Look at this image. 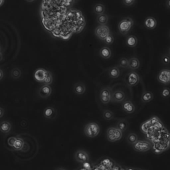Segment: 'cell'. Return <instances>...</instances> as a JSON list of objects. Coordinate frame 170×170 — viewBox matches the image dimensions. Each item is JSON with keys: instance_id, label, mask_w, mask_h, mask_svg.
<instances>
[{"instance_id": "8992f818", "label": "cell", "mask_w": 170, "mask_h": 170, "mask_svg": "<svg viewBox=\"0 0 170 170\" xmlns=\"http://www.w3.org/2000/svg\"><path fill=\"white\" fill-rule=\"evenodd\" d=\"M157 81L159 83L167 85L170 82V71L168 69H163L157 75Z\"/></svg>"}, {"instance_id": "ee69618b", "label": "cell", "mask_w": 170, "mask_h": 170, "mask_svg": "<svg viewBox=\"0 0 170 170\" xmlns=\"http://www.w3.org/2000/svg\"><path fill=\"white\" fill-rule=\"evenodd\" d=\"M0 52H1V47H0Z\"/></svg>"}, {"instance_id": "5b68a950", "label": "cell", "mask_w": 170, "mask_h": 170, "mask_svg": "<svg viewBox=\"0 0 170 170\" xmlns=\"http://www.w3.org/2000/svg\"><path fill=\"white\" fill-rule=\"evenodd\" d=\"M111 89L110 87H104L101 89L100 93V99L102 104H108L111 101Z\"/></svg>"}, {"instance_id": "3957f363", "label": "cell", "mask_w": 170, "mask_h": 170, "mask_svg": "<svg viewBox=\"0 0 170 170\" xmlns=\"http://www.w3.org/2000/svg\"><path fill=\"white\" fill-rule=\"evenodd\" d=\"M95 35L100 40L104 41L108 35L110 33V29L106 25H98L95 30Z\"/></svg>"}, {"instance_id": "44dd1931", "label": "cell", "mask_w": 170, "mask_h": 170, "mask_svg": "<svg viewBox=\"0 0 170 170\" xmlns=\"http://www.w3.org/2000/svg\"><path fill=\"white\" fill-rule=\"evenodd\" d=\"M93 11L96 15H101V14L104 13V11H105V7H104L103 4L97 3L94 6Z\"/></svg>"}, {"instance_id": "f546056e", "label": "cell", "mask_w": 170, "mask_h": 170, "mask_svg": "<svg viewBox=\"0 0 170 170\" xmlns=\"http://www.w3.org/2000/svg\"><path fill=\"white\" fill-rule=\"evenodd\" d=\"M103 117L106 120H112L114 118L113 112L110 111V110H104L103 112Z\"/></svg>"}, {"instance_id": "7c38bea8", "label": "cell", "mask_w": 170, "mask_h": 170, "mask_svg": "<svg viewBox=\"0 0 170 170\" xmlns=\"http://www.w3.org/2000/svg\"><path fill=\"white\" fill-rule=\"evenodd\" d=\"M122 110L128 114H132L135 111V106L132 102L127 100L122 104Z\"/></svg>"}, {"instance_id": "ac0fdd59", "label": "cell", "mask_w": 170, "mask_h": 170, "mask_svg": "<svg viewBox=\"0 0 170 170\" xmlns=\"http://www.w3.org/2000/svg\"><path fill=\"white\" fill-rule=\"evenodd\" d=\"M153 98V94L151 93L150 91H146L143 93L142 97H141V100L142 101L144 102V103H147V102H149L152 100Z\"/></svg>"}, {"instance_id": "9a60e30c", "label": "cell", "mask_w": 170, "mask_h": 170, "mask_svg": "<svg viewBox=\"0 0 170 170\" xmlns=\"http://www.w3.org/2000/svg\"><path fill=\"white\" fill-rule=\"evenodd\" d=\"M145 27L148 29H153L156 27L157 21L156 19L153 17H147L144 21Z\"/></svg>"}, {"instance_id": "d590c367", "label": "cell", "mask_w": 170, "mask_h": 170, "mask_svg": "<svg viewBox=\"0 0 170 170\" xmlns=\"http://www.w3.org/2000/svg\"><path fill=\"white\" fill-rule=\"evenodd\" d=\"M136 0H123V3L126 6H131L135 3Z\"/></svg>"}, {"instance_id": "8d00e7d4", "label": "cell", "mask_w": 170, "mask_h": 170, "mask_svg": "<svg viewBox=\"0 0 170 170\" xmlns=\"http://www.w3.org/2000/svg\"><path fill=\"white\" fill-rule=\"evenodd\" d=\"M16 140V138H14V137H12V138H10L9 140H8V144L9 145V146H11L13 147V144L14 142H15V141Z\"/></svg>"}, {"instance_id": "4fadbf2b", "label": "cell", "mask_w": 170, "mask_h": 170, "mask_svg": "<svg viewBox=\"0 0 170 170\" xmlns=\"http://www.w3.org/2000/svg\"><path fill=\"white\" fill-rule=\"evenodd\" d=\"M73 90L74 92H75L77 95H83L86 91V86L85 85V84H83V83L79 82V83L75 84V85H74L73 87Z\"/></svg>"}, {"instance_id": "d6a6232c", "label": "cell", "mask_w": 170, "mask_h": 170, "mask_svg": "<svg viewBox=\"0 0 170 170\" xmlns=\"http://www.w3.org/2000/svg\"><path fill=\"white\" fill-rule=\"evenodd\" d=\"M104 43H105L106 44H107V45H111V44H112V43H113V42H114V37H113V36H112V35L110 33L105 38V39L104 40Z\"/></svg>"}, {"instance_id": "8fae6325", "label": "cell", "mask_w": 170, "mask_h": 170, "mask_svg": "<svg viewBox=\"0 0 170 170\" xmlns=\"http://www.w3.org/2000/svg\"><path fill=\"white\" fill-rule=\"evenodd\" d=\"M47 71L44 69H38L37 70H36L34 73V78L36 81L39 82V83H43Z\"/></svg>"}, {"instance_id": "83f0119b", "label": "cell", "mask_w": 170, "mask_h": 170, "mask_svg": "<svg viewBox=\"0 0 170 170\" xmlns=\"http://www.w3.org/2000/svg\"><path fill=\"white\" fill-rule=\"evenodd\" d=\"M21 71L19 68H13L11 70V77L14 79H18L21 77Z\"/></svg>"}, {"instance_id": "277c9868", "label": "cell", "mask_w": 170, "mask_h": 170, "mask_svg": "<svg viewBox=\"0 0 170 170\" xmlns=\"http://www.w3.org/2000/svg\"><path fill=\"white\" fill-rule=\"evenodd\" d=\"M133 145V148L138 152H145L151 148V144L144 140H138Z\"/></svg>"}, {"instance_id": "60d3db41", "label": "cell", "mask_w": 170, "mask_h": 170, "mask_svg": "<svg viewBox=\"0 0 170 170\" xmlns=\"http://www.w3.org/2000/svg\"><path fill=\"white\" fill-rule=\"evenodd\" d=\"M169 1H170V0H167V1H166V5H167V9H170V5H169Z\"/></svg>"}, {"instance_id": "f1b7e54d", "label": "cell", "mask_w": 170, "mask_h": 170, "mask_svg": "<svg viewBox=\"0 0 170 170\" xmlns=\"http://www.w3.org/2000/svg\"><path fill=\"white\" fill-rule=\"evenodd\" d=\"M127 140H128V142L129 144H134L136 141L138 140V138L136 134H134V133H132V134H129L128 138H127Z\"/></svg>"}, {"instance_id": "ab89813d", "label": "cell", "mask_w": 170, "mask_h": 170, "mask_svg": "<svg viewBox=\"0 0 170 170\" xmlns=\"http://www.w3.org/2000/svg\"><path fill=\"white\" fill-rule=\"evenodd\" d=\"M83 163H84V167H85V168H90V165H89V163L85 162Z\"/></svg>"}, {"instance_id": "e0dca14e", "label": "cell", "mask_w": 170, "mask_h": 170, "mask_svg": "<svg viewBox=\"0 0 170 170\" xmlns=\"http://www.w3.org/2000/svg\"><path fill=\"white\" fill-rule=\"evenodd\" d=\"M100 55L102 59H108L112 56V52L110 49L107 47H103L100 50Z\"/></svg>"}, {"instance_id": "cb8c5ba5", "label": "cell", "mask_w": 170, "mask_h": 170, "mask_svg": "<svg viewBox=\"0 0 170 170\" xmlns=\"http://www.w3.org/2000/svg\"><path fill=\"white\" fill-rule=\"evenodd\" d=\"M55 110L52 107L47 108L44 111V116L46 118H52L55 115Z\"/></svg>"}, {"instance_id": "52a82bcc", "label": "cell", "mask_w": 170, "mask_h": 170, "mask_svg": "<svg viewBox=\"0 0 170 170\" xmlns=\"http://www.w3.org/2000/svg\"><path fill=\"white\" fill-rule=\"evenodd\" d=\"M140 82V77L134 71H132L128 74V79H127V83L129 87H135Z\"/></svg>"}, {"instance_id": "836d02e7", "label": "cell", "mask_w": 170, "mask_h": 170, "mask_svg": "<svg viewBox=\"0 0 170 170\" xmlns=\"http://www.w3.org/2000/svg\"><path fill=\"white\" fill-rule=\"evenodd\" d=\"M161 62L164 65H168L169 63V57L167 55H164L161 58Z\"/></svg>"}, {"instance_id": "d4e9b609", "label": "cell", "mask_w": 170, "mask_h": 170, "mask_svg": "<svg viewBox=\"0 0 170 170\" xmlns=\"http://www.w3.org/2000/svg\"><path fill=\"white\" fill-rule=\"evenodd\" d=\"M116 128L122 132H124L127 129V128H128V123L124 120H120V121H118V122L117 123V124H116Z\"/></svg>"}, {"instance_id": "74e56055", "label": "cell", "mask_w": 170, "mask_h": 170, "mask_svg": "<svg viewBox=\"0 0 170 170\" xmlns=\"http://www.w3.org/2000/svg\"><path fill=\"white\" fill-rule=\"evenodd\" d=\"M4 115V109L3 108L0 107V118H2Z\"/></svg>"}, {"instance_id": "d6986e66", "label": "cell", "mask_w": 170, "mask_h": 170, "mask_svg": "<svg viewBox=\"0 0 170 170\" xmlns=\"http://www.w3.org/2000/svg\"><path fill=\"white\" fill-rule=\"evenodd\" d=\"M126 44L130 47H135L138 44V39L134 35H130L126 39Z\"/></svg>"}, {"instance_id": "6da1fadb", "label": "cell", "mask_w": 170, "mask_h": 170, "mask_svg": "<svg viewBox=\"0 0 170 170\" xmlns=\"http://www.w3.org/2000/svg\"><path fill=\"white\" fill-rule=\"evenodd\" d=\"M100 127L97 123L90 122L86 125L85 128V134L89 138H95L100 133Z\"/></svg>"}, {"instance_id": "4dcf8cb0", "label": "cell", "mask_w": 170, "mask_h": 170, "mask_svg": "<svg viewBox=\"0 0 170 170\" xmlns=\"http://www.w3.org/2000/svg\"><path fill=\"white\" fill-rule=\"evenodd\" d=\"M119 66L122 68H127L128 67V59L125 58V57H122L120 59L119 61Z\"/></svg>"}, {"instance_id": "484cf974", "label": "cell", "mask_w": 170, "mask_h": 170, "mask_svg": "<svg viewBox=\"0 0 170 170\" xmlns=\"http://www.w3.org/2000/svg\"><path fill=\"white\" fill-rule=\"evenodd\" d=\"M24 146L23 140L21 138H16L13 147L16 150H21Z\"/></svg>"}, {"instance_id": "7bdbcfd3", "label": "cell", "mask_w": 170, "mask_h": 170, "mask_svg": "<svg viewBox=\"0 0 170 170\" xmlns=\"http://www.w3.org/2000/svg\"><path fill=\"white\" fill-rule=\"evenodd\" d=\"M3 1H4V0H0V5H1V4L3 3Z\"/></svg>"}, {"instance_id": "30bf717a", "label": "cell", "mask_w": 170, "mask_h": 170, "mask_svg": "<svg viewBox=\"0 0 170 170\" xmlns=\"http://www.w3.org/2000/svg\"><path fill=\"white\" fill-rule=\"evenodd\" d=\"M52 93V89L50 85H43L39 89L38 94L39 96L41 98H47Z\"/></svg>"}, {"instance_id": "f35d334b", "label": "cell", "mask_w": 170, "mask_h": 170, "mask_svg": "<svg viewBox=\"0 0 170 170\" xmlns=\"http://www.w3.org/2000/svg\"><path fill=\"white\" fill-rule=\"evenodd\" d=\"M3 77H4V73H3V71H2L1 69H0V81H1V79H3Z\"/></svg>"}, {"instance_id": "4316f807", "label": "cell", "mask_w": 170, "mask_h": 170, "mask_svg": "<svg viewBox=\"0 0 170 170\" xmlns=\"http://www.w3.org/2000/svg\"><path fill=\"white\" fill-rule=\"evenodd\" d=\"M53 81V75L49 71H47L45 77V79L43 83L44 85H50L51 84H52Z\"/></svg>"}, {"instance_id": "2e32d148", "label": "cell", "mask_w": 170, "mask_h": 170, "mask_svg": "<svg viewBox=\"0 0 170 170\" xmlns=\"http://www.w3.org/2000/svg\"><path fill=\"white\" fill-rule=\"evenodd\" d=\"M11 130V124L7 121H3L0 123V132L4 134H8Z\"/></svg>"}, {"instance_id": "ffe728a7", "label": "cell", "mask_w": 170, "mask_h": 170, "mask_svg": "<svg viewBox=\"0 0 170 170\" xmlns=\"http://www.w3.org/2000/svg\"><path fill=\"white\" fill-rule=\"evenodd\" d=\"M108 75H109V77L112 78V79H116V78H118L120 75V71L119 68L117 67H114L110 68L109 71H108Z\"/></svg>"}, {"instance_id": "9c48e42d", "label": "cell", "mask_w": 170, "mask_h": 170, "mask_svg": "<svg viewBox=\"0 0 170 170\" xmlns=\"http://www.w3.org/2000/svg\"><path fill=\"white\" fill-rule=\"evenodd\" d=\"M75 157L77 161L79 163L87 162L89 160V155L87 151L84 150H78L75 154Z\"/></svg>"}, {"instance_id": "7a4b0ae2", "label": "cell", "mask_w": 170, "mask_h": 170, "mask_svg": "<svg viewBox=\"0 0 170 170\" xmlns=\"http://www.w3.org/2000/svg\"><path fill=\"white\" fill-rule=\"evenodd\" d=\"M133 24H134V21L132 18H125V19L121 20L118 24V30L121 34L126 35L131 29Z\"/></svg>"}, {"instance_id": "ba28073f", "label": "cell", "mask_w": 170, "mask_h": 170, "mask_svg": "<svg viewBox=\"0 0 170 170\" xmlns=\"http://www.w3.org/2000/svg\"><path fill=\"white\" fill-rule=\"evenodd\" d=\"M126 98L124 92L121 90H116L112 94L111 100L114 102H123Z\"/></svg>"}, {"instance_id": "1f68e13d", "label": "cell", "mask_w": 170, "mask_h": 170, "mask_svg": "<svg viewBox=\"0 0 170 170\" xmlns=\"http://www.w3.org/2000/svg\"><path fill=\"white\" fill-rule=\"evenodd\" d=\"M114 138H115V140H116V141L120 140H121V138H122V132H121V131L119 130L118 129L116 128V130H115V132H114Z\"/></svg>"}, {"instance_id": "7402d4cb", "label": "cell", "mask_w": 170, "mask_h": 170, "mask_svg": "<svg viewBox=\"0 0 170 170\" xmlns=\"http://www.w3.org/2000/svg\"><path fill=\"white\" fill-rule=\"evenodd\" d=\"M108 21V16L105 13L98 15L97 17V21L99 25H106Z\"/></svg>"}, {"instance_id": "5bb4252c", "label": "cell", "mask_w": 170, "mask_h": 170, "mask_svg": "<svg viewBox=\"0 0 170 170\" xmlns=\"http://www.w3.org/2000/svg\"><path fill=\"white\" fill-rule=\"evenodd\" d=\"M140 66V63L138 59L136 57H131L128 59V67L132 70H136L138 69Z\"/></svg>"}, {"instance_id": "b9f144b4", "label": "cell", "mask_w": 170, "mask_h": 170, "mask_svg": "<svg viewBox=\"0 0 170 170\" xmlns=\"http://www.w3.org/2000/svg\"><path fill=\"white\" fill-rule=\"evenodd\" d=\"M2 59H3V55H2V53L0 52V61H1Z\"/></svg>"}, {"instance_id": "603a6c76", "label": "cell", "mask_w": 170, "mask_h": 170, "mask_svg": "<svg viewBox=\"0 0 170 170\" xmlns=\"http://www.w3.org/2000/svg\"><path fill=\"white\" fill-rule=\"evenodd\" d=\"M116 130V128H114V127H110L107 130V140L109 141L110 142H116V140L115 138H114V132H115Z\"/></svg>"}, {"instance_id": "e575fe53", "label": "cell", "mask_w": 170, "mask_h": 170, "mask_svg": "<svg viewBox=\"0 0 170 170\" xmlns=\"http://www.w3.org/2000/svg\"><path fill=\"white\" fill-rule=\"evenodd\" d=\"M161 95L163 98H167L169 95V89L168 88H165L163 89L162 93H161Z\"/></svg>"}]
</instances>
